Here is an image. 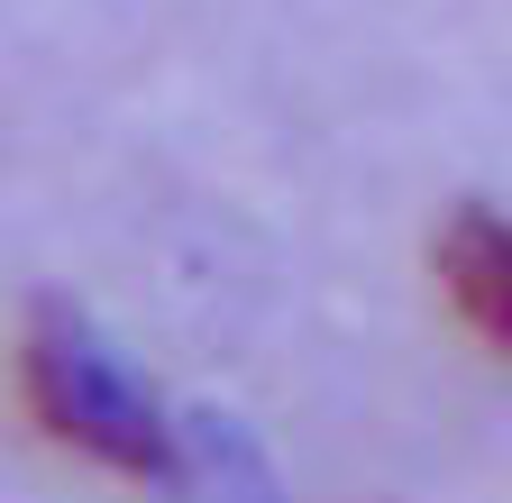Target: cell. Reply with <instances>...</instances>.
Masks as SVG:
<instances>
[{
  "label": "cell",
  "instance_id": "cell-2",
  "mask_svg": "<svg viewBox=\"0 0 512 503\" xmlns=\"http://www.w3.org/2000/svg\"><path fill=\"white\" fill-rule=\"evenodd\" d=\"M439 266H448L458 311H467L485 339L512 348V220H494V211H458V220H448Z\"/></svg>",
  "mask_w": 512,
  "mask_h": 503
},
{
  "label": "cell",
  "instance_id": "cell-1",
  "mask_svg": "<svg viewBox=\"0 0 512 503\" xmlns=\"http://www.w3.org/2000/svg\"><path fill=\"white\" fill-rule=\"evenodd\" d=\"M28 403H37V421L55 439H74L83 458H101L119 476H165L174 467V430H165L156 394L64 302H46L28 321Z\"/></svg>",
  "mask_w": 512,
  "mask_h": 503
}]
</instances>
